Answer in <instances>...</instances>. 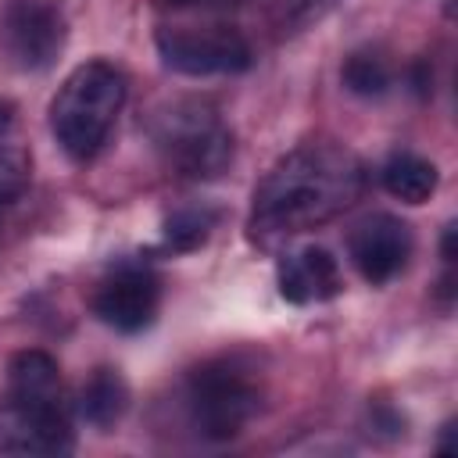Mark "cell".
<instances>
[{"instance_id":"obj_1","label":"cell","mask_w":458,"mask_h":458,"mask_svg":"<svg viewBox=\"0 0 458 458\" xmlns=\"http://www.w3.org/2000/svg\"><path fill=\"white\" fill-rule=\"evenodd\" d=\"M365 190L361 161L336 143H301L254 190L250 236L261 243L318 229L344 215Z\"/></svg>"},{"instance_id":"obj_2","label":"cell","mask_w":458,"mask_h":458,"mask_svg":"<svg viewBox=\"0 0 458 458\" xmlns=\"http://www.w3.org/2000/svg\"><path fill=\"white\" fill-rule=\"evenodd\" d=\"M122 104H125V75L111 61H86L72 68L47 111L57 147L75 165L93 161L104 150Z\"/></svg>"},{"instance_id":"obj_3","label":"cell","mask_w":458,"mask_h":458,"mask_svg":"<svg viewBox=\"0 0 458 458\" xmlns=\"http://www.w3.org/2000/svg\"><path fill=\"white\" fill-rule=\"evenodd\" d=\"M147 136L182 179H215L233 161V129L211 100L172 97L147 114Z\"/></svg>"},{"instance_id":"obj_4","label":"cell","mask_w":458,"mask_h":458,"mask_svg":"<svg viewBox=\"0 0 458 458\" xmlns=\"http://www.w3.org/2000/svg\"><path fill=\"white\" fill-rule=\"evenodd\" d=\"M261 408V386L236 358L197 365L182 383V411L197 437L233 440Z\"/></svg>"},{"instance_id":"obj_5","label":"cell","mask_w":458,"mask_h":458,"mask_svg":"<svg viewBox=\"0 0 458 458\" xmlns=\"http://www.w3.org/2000/svg\"><path fill=\"white\" fill-rule=\"evenodd\" d=\"M64 14L47 0H11L0 11V57L14 72H47L64 50Z\"/></svg>"},{"instance_id":"obj_6","label":"cell","mask_w":458,"mask_h":458,"mask_svg":"<svg viewBox=\"0 0 458 458\" xmlns=\"http://www.w3.org/2000/svg\"><path fill=\"white\" fill-rule=\"evenodd\" d=\"M7 401L39 426L72 437V408L61 394V369L47 351H18L11 358Z\"/></svg>"},{"instance_id":"obj_7","label":"cell","mask_w":458,"mask_h":458,"mask_svg":"<svg viewBox=\"0 0 458 458\" xmlns=\"http://www.w3.org/2000/svg\"><path fill=\"white\" fill-rule=\"evenodd\" d=\"M157 54L161 64L190 75V79H208V75H236L250 68V47L229 32H190V29H161L157 32Z\"/></svg>"},{"instance_id":"obj_8","label":"cell","mask_w":458,"mask_h":458,"mask_svg":"<svg viewBox=\"0 0 458 458\" xmlns=\"http://www.w3.org/2000/svg\"><path fill=\"white\" fill-rule=\"evenodd\" d=\"M161 304V283L154 276V268L140 265V261H122L118 268H111L97 290H93V315L118 329V333H140L154 322Z\"/></svg>"},{"instance_id":"obj_9","label":"cell","mask_w":458,"mask_h":458,"mask_svg":"<svg viewBox=\"0 0 458 458\" xmlns=\"http://www.w3.org/2000/svg\"><path fill=\"white\" fill-rule=\"evenodd\" d=\"M411 247H415L411 225L397 215H386V211L365 215L347 233V258L358 268V276L372 286H383L397 272H404Z\"/></svg>"},{"instance_id":"obj_10","label":"cell","mask_w":458,"mask_h":458,"mask_svg":"<svg viewBox=\"0 0 458 458\" xmlns=\"http://www.w3.org/2000/svg\"><path fill=\"white\" fill-rule=\"evenodd\" d=\"M276 283H279V297L290 304H322L344 290L340 261L315 243L283 254L276 268Z\"/></svg>"},{"instance_id":"obj_11","label":"cell","mask_w":458,"mask_h":458,"mask_svg":"<svg viewBox=\"0 0 458 458\" xmlns=\"http://www.w3.org/2000/svg\"><path fill=\"white\" fill-rule=\"evenodd\" d=\"M75 415L93 426V429H111L114 422H122V415L129 411V383L122 379L118 369H93L89 379L79 386L75 394Z\"/></svg>"},{"instance_id":"obj_12","label":"cell","mask_w":458,"mask_h":458,"mask_svg":"<svg viewBox=\"0 0 458 458\" xmlns=\"http://www.w3.org/2000/svg\"><path fill=\"white\" fill-rule=\"evenodd\" d=\"M32 179V150L11 107L0 104V215L25 193Z\"/></svg>"},{"instance_id":"obj_13","label":"cell","mask_w":458,"mask_h":458,"mask_svg":"<svg viewBox=\"0 0 458 458\" xmlns=\"http://www.w3.org/2000/svg\"><path fill=\"white\" fill-rule=\"evenodd\" d=\"M72 447H75L72 437H61L32 422L11 401L0 404V454H68Z\"/></svg>"},{"instance_id":"obj_14","label":"cell","mask_w":458,"mask_h":458,"mask_svg":"<svg viewBox=\"0 0 458 458\" xmlns=\"http://www.w3.org/2000/svg\"><path fill=\"white\" fill-rule=\"evenodd\" d=\"M379 182L401 204H426L437 193L440 172H437L433 161H426V157H419L411 150H401V154L386 157V165L379 168Z\"/></svg>"},{"instance_id":"obj_15","label":"cell","mask_w":458,"mask_h":458,"mask_svg":"<svg viewBox=\"0 0 458 458\" xmlns=\"http://www.w3.org/2000/svg\"><path fill=\"white\" fill-rule=\"evenodd\" d=\"M218 215L208 211V208H182L175 215L165 218V229H161V240H165V250H197L211 229H215Z\"/></svg>"},{"instance_id":"obj_16","label":"cell","mask_w":458,"mask_h":458,"mask_svg":"<svg viewBox=\"0 0 458 458\" xmlns=\"http://www.w3.org/2000/svg\"><path fill=\"white\" fill-rule=\"evenodd\" d=\"M340 79H344V86H347L354 97H365V100L383 97V93L390 89V68H386V61H383L379 54H369V50L351 54V57L344 61Z\"/></svg>"},{"instance_id":"obj_17","label":"cell","mask_w":458,"mask_h":458,"mask_svg":"<svg viewBox=\"0 0 458 458\" xmlns=\"http://www.w3.org/2000/svg\"><path fill=\"white\" fill-rule=\"evenodd\" d=\"M168 4H193V0H168Z\"/></svg>"}]
</instances>
